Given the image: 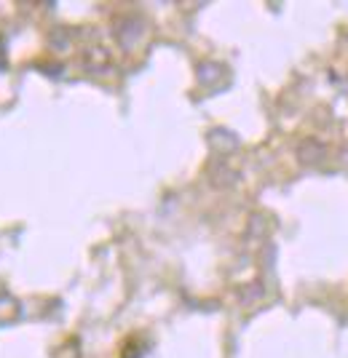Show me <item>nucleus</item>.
I'll return each instance as SVG.
<instances>
[{"label":"nucleus","mask_w":348,"mask_h":358,"mask_svg":"<svg viewBox=\"0 0 348 358\" xmlns=\"http://www.w3.org/2000/svg\"><path fill=\"white\" fill-rule=\"evenodd\" d=\"M327 158V148H324V142H319V139H303L300 145H298V161L305 166H316L321 164Z\"/></svg>","instance_id":"1"},{"label":"nucleus","mask_w":348,"mask_h":358,"mask_svg":"<svg viewBox=\"0 0 348 358\" xmlns=\"http://www.w3.org/2000/svg\"><path fill=\"white\" fill-rule=\"evenodd\" d=\"M209 142H212L214 150H220V152H230V150L239 148V139L230 134V131H223V129H217L209 134Z\"/></svg>","instance_id":"2"},{"label":"nucleus","mask_w":348,"mask_h":358,"mask_svg":"<svg viewBox=\"0 0 348 358\" xmlns=\"http://www.w3.org/2000/svg\"><path fill=\"white\" fill-rule=\"evenodd\" d=\"M83 64L89 67V70H102V67H107L110 64V57H107V51L105 48H89L86 51V57H83Z\"/></svg>","instance_id":"3"},{"label":"nucleus","mask_w":348,"mask_h":358,"mask_svg":"<svg viewBox=\"0 0 348 358\" xmlns=\"http://www.w3.org/2000/svg\"><path fill=\"white\" fill-rule=\"evenodd\" d=\"M214 75H223V67H220V64H201V67H198V80H201V83H214V80H217Z\"/></svg>","instance_id":"4"}]
</instances>
